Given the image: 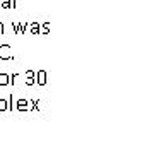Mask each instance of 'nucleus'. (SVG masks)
<instances>
[]
</instances>
